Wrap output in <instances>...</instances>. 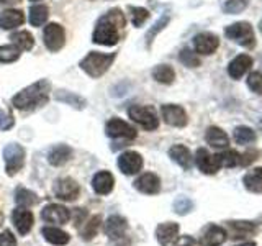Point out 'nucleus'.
Segmentation results:
<instances>
[{
	"mask_svg": "<svg viewBox=\"0 0 262 246\" xmlns=\"http://www.w3.org/2000/svg\"><path fill=\"white\" fill-rule=\"evenodd\" d=\"M259 28H260V31H262V20H260V23H259Z\"/></svg>",
	"mask_w": 262,
	"mask_h": 246,
	"instance_id": "864d4df0",
	"label": "nucleus"
},
{
	"mask_svg": "<svg viewBox=\"0 0 262 246\" xmlns=\"http://www.w3.org/2000/svg\"><path fill=\"white\" fill-rule=\"evenodd\" d=\"M12 223L21 236H27L31 232L33 223H35V217L27 207H16L12 212Z\"/></svg>",
	"mask_w": 262,
	"mask_h": 246,
	"instance_id": "4468645a",
	"label": "nucleus"
},
{
	"mask_svg": "<svg viewBox=\"0 0 262 246\" xmlns=\"http://www.w3.org/2000/svg\"><path fill=\"white\" fill-rule=\"evenodd\" d=\"M257 158V153L256 151H249L241 156V166H248V164H251L252 161H256Z\"/></svg>",
	"mask_w": 262,
	"mask_h": 246,
	"instance_id": "de8ad7c7",
	"label": "nucleus"
},
{
	"mask_svg": "<svg viewBox=\"0 0 262 246\" xmlns=\"http://www.w3.org/2000/svg\"><path fill=\"white\" fill-rule=\"evenodd\" d=\"M54 98L57 102H62V104L69 105V107H74V109H77V110H84L87 107V100L84 97L79 95V94L69 92V90H64V89L56 90Z\"/></svg>",
	"mask_w": 262,
	"mask_h": 246,
	"instance_id": "bb28decb",
	"label": "nucleus"
},
{
	"mask_svg": "<svg viewBox=\"0 0 262 246\" xmlns=\"http://www.w3.org/2000/svg\"><path fill=\"white\" fill-rule=\"evenodd\" d=\"M195 164L196 168H199L203 174L207 176H213L216 174L220 171V164H218V159H216V154H210L208 150H205V148H199L195 153Z\"/></svg>",
	"mask_w": 262,
	"mask_h": 246,
	"instance_id": "2eb2a0df",
	"label": "nucleus"
},
{
	"mask_svg": "<svg viewBox=\"0 0 262 246\" xmlns=\"http://www.w3.org/2000/svg\"><path fill=\"white\" fill-rule=\"evenodd\" d=\"M15 125V120L10 113L0 110V130H10Z\"/></svg>",
	"mask_w": 262,
	"mask_h": 246,
	"instance_id": "a18cd8bd",
	"label": "nucleus"
},
{
	"mask_svg": "<svg viewBox=\"0 0 262 246\" xmlns=\"http://www.w3.org/2000/svg\"><path fill=\"white\" fill-rule=\"evenodd\" d=\"M251 66H252V57L248 56V54H239V56H236L231 63H229L228 74L233 79H239L251 69Z\"/></svg>",
	"mask_w": 262,
	"mask_h": 246,
	"instance_id": "b1692460",
	"label": "nucleus"
},
{
	"mask_svg": "<svg viewBox=\"0 0 262 246\" xmlns=\"http://www.w3.org/2000/svg\"><path fill=\"white\" fill-rule=\"evenodd\" d=\"M220 168H236L241 164V154L236 150H225L223 153L216 154Z\"/></svg>",
	"mask_w": 262,
	"mask_h": 246,
	"instance_id": "473e14b6",
	"label": "nucleus"
},
{
	"mask_svg": "<svg viewBox=\"0 0 262 246\" xmlns=\"http://www.w3.org/2000/svg\"><path fill=\"white\" fill-rule=\"evenodd\" d=\"M133 186L138 192L144 195H156L161 192V179L154 172H144L135 180Z\"/></svg>",
	"mask_w": 262,
	"mask_h": 246,
	"instance_id": "f3484780",
	"label": "nucleus"
},
{
	"mask_svg": "<svg viewBox=\"0 0 262 246\" xmlns=\"http://www.w3.org/2000/svg\"><path fill=\"white\" fill-rule=\"evenodd\" d=\"M196 244V241L193 240L192 236H188V235H185V236H179L177 238V241L174 243V246H195Z\"/></svg>",
	"mask_w": 262,
	"mask_h": 246,
	"instance_id": "49530a36",
	"label": "nucleus"
},
{
	"mask_svg": "<svg viewBox=\"0 0 262 246\" xmlns=\"http://www.w3.org/2000/svg\"><path fill=\"white\" fill-rule=\"evenodd\" d=\"M179 59H180V63H182L184 66H187V68H199V66H200L199 56H196L193 51H190L188 48H184L182 51H180Z\"/></svg>",
	"mask_w": 262,
	"mask_h": 246,
	"instance_id": "ea45409f",
	"label": "nucleus"
},
{
	"mask_svg": "<svg viewBox=\"0 0 262 246\" xmlns=\"http://www.w3.org/2000/svg\"><path fill=\"white\" fill-rule=\"evenodd\" d=\"M228 240V232L220 225L208 223L202 230L199 244L200 246H221Z\"/></svg>",
	"mask_w": 262,
	"mask_h": 246,
	"instance_id": "9d476101",
	"label": "nucleus"
},
{
	"mask_svg": "<svg viewBox=\"0 0 262 246\" xmlns=\"http://www.w3.org/2000/svg\"><path fill=\"white\" fill-rule=\"evenodd\" d=\"M49 92H51V82L48 79H39L35 84L25 87L16 95H13L12 105L15 109L23 110V112L38 110L48 104Z\"/></svg>",
	"mask_w": 262,
	"mask_h": 246,
	"instance_id": "f03ea898",
	"label": "nucleus"
},
{
	"mask_svg": "<svg viewBox=\"0 0 262 246\" xmlns=\"http://www.w3.org/2000/svg\"><path fill=\"white\" fill-rule=\"evenodd\" d=\"M21 0H0V4H7V5H15V4H20Z\"/></svg>",
	"mask_w": 262,
	"mask_h": 246,
	"instance_id": "8fccbe9b",
	"label": "nucleus"
},
{
	"mask_svg": "<svg viewBox=\"0 0 262 246\" xmlns=\"http://www.w3.org/2000/svg\"><path fill=\"white\" fill-rule=\"evenodd\" d=\"M218 46H220V39L213 33L205 31L193 38V48L199 54H205V56L213 54L218 49Z\"/></svg>",
	"mask_w": 262,
	"mask_h": 246,
	"instance_id": "6ab92c4d",
	"label": "nucleus"
},
{
	"mask_svg": "<svg viewBox=\"0 0 262 246\" xmlns=\"http://www.w3.org/2000/svg\"><path fill=\"white\" fill-rule=\"evenodd\" d=\"M41 235H43V238L49 244H54V246H66L71 241L69 233L56 227H45L41 230Z\"/></svg>",
	"mask_w": 262,
	"mask_h": 246,
	"instance_id": "a878e982",
	"label": "nucleus"
},
{
	"mask_svg": "<svg viewBox=\"0 0 262 246\" xmlns=\"http://www.w3.org/2000/svg\"><path fill=\"white\" fill-rule=\"evenodd\" d=\"M180 227L179 223L174 221H166V223H161L156 228V240L161 246H174V243L179 238Z\"/></svg>",
	"mask_w": 262,
	"mask_h": 246,
	"instance_id": "a211bd4d",
	"label": "nucleus"
},
{
	"mask_svg": "<svg viewBox=\"0 0 262 246\" xmlns=\"http://www.w3.org/2000/svg\"><path fill=\"white\" fill-rule=\"evenodd\" d=\"M72 154H74V150L69 145H56L48 153V162L51 164V166L59 168V166H64V164L72 158Z\"/></svg>",
	"mask_w": 262,
	"mask_h": 246,
	"instance_id": "4be33fe9",
	"label": "nucleus"
},
{
	"mask_svg": "<svg viewBox=\"0 0 262 246\" xmlns=\"http://www.w3.org/2000/svg\"><path fill=\"white\" fill-rule=\"evenodd\" d=\"M143 164H144L143 156L136 151H125L118 158V169L126 176L138 174L143 169Z\"/></svg>",
	"mask_w": 262,
	"mask_h": 246,
	"instance_id": "f8f14e48",
	"label": "nucleus"
},
{
	"mask_svg": "<svg viewBox=\"0 0 262 246\" xmlns=\"http://www.w3.org/2000/svg\"><path fill=\"white\" fill-rule=\"evenodd\" d=\"M2 223H4V215H2V212H0V227H2Z\"/></svg>",
	"mask_w": 262,
	"mask_h": 246,
	"instance_id": "603ef678",
	"label": "nucleus"
},
{
	"mask_svg": "<svg viewBox=\"0 0 262 246\" xmlns=\"http://www.w3.org/2000/svg\"><path fill=\"white\" fill-rule=\"evenodd\" d=\"M237 246H256V243H254V241H246V243H241V244H237Z\"/></svg>",
	"mask_w": 262,
	"mask_h": 246,
	"instance_id": "3c124183",
	"label": "nucleus"
},
{
	"mask_svg": "<svg viewBox=\"0 0 262 246\" xmlns=\"http://www.w3.org/2000/svg\"><path fill=\"white\" fill-rule=\"evenodd\" d=\"M126 27V18L120 8L108 10L97 22L92 33V41L95 45L115 46L121 38V30Z\"/></svg>",
	"mask_w": 262,
	"mask_h": 246,
	"instance_id": "f257e3e1",
	"label": "nucleus"
},
{
	"mask_svg": "<svg viewBox=\"0 0 262 246\" xmlns=\"http://www.w3.org/2000/svg\"><path fill=\"white\" fill-rule=\"evenodd\" d=\"M126 230H128V221L121 215H112L105 221V235L110 240H120V238L125 236Z\"/></svg>",
	"mask_w": 262,
	"mask_h": 246,
	"instance_id": "aec40b11",
	"label": "nucleus"
},
{
	"mask_svg": "<svg viewBox=\"0 0 262 246\" xmlns=\"http://www.w3.org/2000/svg\"><path fill=\"white\" fill-rule=\"evenodd\" d=\"M246 191L252 194H262V168H254L248 171L243 177Z\"/></svg>",
	"mask_w": 262,
	"mask_h": 246,
	"instance_id": "c85d7f7f",
	"label": "nucleus"
},
{
	"mask_svg": "<svg viewBox=\"0 0 262 246\" xmlns=\"http://www.w3.org/2000/svg\"><path fill=\"white\" fill-rule=\"evenodd\" d=\"M169 158L185 171H188L192 168V162H193L192 153L184 145H174V146H172L169 150Z\"/></svg>",
	"mask_w": 262,
	"mask_h": 246,
	"instance_id": "5701e85b",
	"label": "nucleus"
},
{
	"mask_svg": "<svg viewBox=\"0 0 262 246\" xmlns=\"http://www.w3.org/2000/svg\"><path fill=\"white\" fill-rule=\"evenodd\" d=\"M0 246H16V238L10 230H4L0 233Z\"/></svg>",
	"mask_w": 262,
	"mask_h": 246,
	"instance_id": "c03bdc74",
	"label": "nucleus"
},
{
	"mask_svg": "<svg viewBox=\"0 0 262 246\" xmlns=\"http://www.w3.org/2000/svg\"><path fill=\"white\" fill-rule=\"evenodd\" d=\"M115 187V177L108 171H98L92 179V189L98 195H108Z\"/></svg>",
	"mask_w": 262,
	"mask_h": 246,
	"instance_id": "412c9836",
	"label": "nucleus"
},
{
	"mask_svg": "<svg viewBox=\"0 0 262 246\" xmlns=\"http://www.w3.org/2000/svg\"><path fill=\"white\" fill-rule=\"evenodd\" d=\"M105 133L108 138L113 139H135L138 136V131L118 117H113L106 121L105 125Z\"/></svg>",
	"mask_w": 262,
	"mask_h": 246,
	"instance_id": "0eeeda50",
	"label": "nucleus"
},
{
	"mask_svg": "<svg viewBox=\"0 0 262 246\" xmlns=\"http://www.w3.org/2000/svg\"><path fill=\"white\" fill-rule=\"evenodd\" d=\"M169 20H170V18H169V15H162L161 18H159L158 22H156V23L152 25V28L146 33V38H144V39H146V48H151V45H152L154 38L158 36V33H161L164 28L167 27Z\"/></svg>",
	"mask_w": 262,
	"mask_h": 246,
	"instance_id": "4c0bfd02",
	"label": "nucleus"
},
{
	"mask_svg": "<svg viewBox=\"0 0 262 246\" xmlns=\"http://www.w3.org/2000/svg\"><path fill=\"white\" fill-rule=\"evenodd\" d=\"M21 56V49L15 45H4L0 46V63H15Z\"/></svg>",
	"mask_w": 262,
	"mask_h": 246,
	"instance_id": "e433bc0d",
	"label": "nucleus"
},
{
	"mask_svg": "<svg viewBox=\"0 0 262 246\" xmlns=\"http://www.w3.org/2000/svg\"><path fill=\"white\" fill-rule=\"evenodd\" d=\"M84 223H85L84 228H80V236H82V240L90 241L98 235V232H100L102 217L100 215H94V217H90L87 221H84Z\"/></svg>",
	"mask_w": 262,
	"mask_h": 246,
	"instance_id": "7c9ffc66",
	"label": "nucleus"
},
{
	"mask_svg": "<svg viewBox=\"0 0 262 246\" xmlns=\"http://www.w3.org/2000/svg\"><path fill=\"white\" fill-rule=\"evenodd\" d=\"M25 156H27V151H25V148L18 143H8L4 148L7 176L13 177L16 172L21 171V168L25 166Z\"/></svg>",
	"mask_w": 262,
	"mask_h": 246,
	"instance_id": "39448f33",
	"label": "nucleus"
},
{
	"mask_svg": "<svg viewBox=\"0 0 262 246\" xmlns=\"http://www.w3.org/2000/svg\"><path fill=\"white\" fill-rule=\"evenodd\" d=\"M205 141H207L211 148L216 150H226L229 145V138L223 130L218 127H210L205 133Z\"/></svg>",
	"mask_w": 262,
	"mask_h": 246,
	"instance_id": "cd10ccee",
	"label": "nucleus"
},
{
	"mask_svg": "<svg viewBox=\"0 0 262 246\" xmlns=\"http://www.w3.org/2000/svg\"><path fill=\"white\" fill-rule=\"evenodd\" d=\"M15 202L18 207H33V205H36L39 203V197L30 191V189L27 187H16V191H15Z\"/></svg>",
	"mask_w": 262,
	"mask_h": 246,
	"instance_id": "c756f323",
	"label": "nucleus"
},
{
	"mask_svg": "<svg viewBox=\"0 0 262 246\" xmlns=\"http://www.w3.org/2000/svg\"><path fill=\"white\" fill-rule=\"evenodd\" d=\"M31 2H39V0H31Z\"/></svg>",
	"mask_w": 262,
	"mask_h": 246,
	"instance_id": "5fc2aeb1",
	"label": "nucleus"
},
{
	"mask_svg": "<svg viewBox=\"0 0 262 246\" xmlns=\"http://www.w3.org/2000/svg\"><path fill=\"white\" fill-rule=\"evenodd\" d=\"M45 45L51 53L61 51L66 45V31L59 23H48L43 31Z\"/></svg>",
	"mask_w": 262,
	"mask_h": 246,
	"instance_id": "1a4fd4ad",
	"label": "nucleus"
},
{
	"mask_svg": "<svg viewBox=\"0 0 262 246\" xmlns=\"http://www.w3.org/2000/svg\"><path fill=\"white\" fill-rule=\"evenodd\" d=\"M25 22V15L21 10L16 8H8L0 13V28L2 30H13L16 27H21Z\"/></svg>",
	"mask_w": 262,
	"mask_h": 246,
	"instance_id": "393cba45",
	"label": "nucleus"
},
{
	"mask_svg": "<svg viewBox=\"0 0 262 246\" xmlns=\"http://www.w3.org/2000/svg\"><path fill=\"white\" fill-rule=\"evenodd\" d=\"M41 218H43L46 223L66 225L71 220V212H69V209H66L64 205L49 203L41 210Z\"/></svg>",
	"mask_w": 262,
	"mask_h": 246,
	"instance_id": "ddd939ff",
	"label": "nucleus"
},
{
	"mask_svg": "<svg viewBox=\"0 0 262 246\" xmlns=\"http://www.w3.org/2000/svg\"><path fill=\"white\" fill-rule=\"evenodd\" d=\"M117 53H110V54H103V53H97V51H90L84 59L80 61V69L84 71L87 76L90 77H100L110 69V66L113 64Z\"/></svg>",
	"mask_w": 262,
	"mask_h": 246,
	"instance_id": "7ed1b4c3",
	"label": "nucleus"
},
{
	"mask_svg": "<svg viewBox=\"0 0 262 246\" xmlns=\"http://www.w3.org/2000/svg\"><path fill=\"white\" fill-rule=\"evenodd\" d=\"M228 230H229V238L231 240H244V238H249L252 235L257 233V225L254 221H246V220H231L226 221Z\"/></svg>",
	"mask_w": 262,
	"mask_h": 246,
	"instance_id": "dca6fc26",
	"label": "nucleus"
},
{
	"mask_svg": "<svg viewBox=\"0 0 262 246\" xmlns=\"http://www.w3.org/2000/svg\"><path fill=\"white\" fill-rule=\"evenodd\" d=\"M49 10L46 5H33L30 8V23L33 27H43L48 22Z\"/></svg>",
	"mask_w": 262,
	"mask_h": 246,
	"instance_id": "72a5a7b5",
	"label": "nucleus"
},
{
	"mask_svg": "<svg viewBox=\"0 0 262 246\" xmlns=\"http://www.w3.org/2000/svg\"><path fill=\"white\" fill-rule=\"evenodd\" d=\"M193 210V202L188 199V197H179L174 202V212L179 213V215H187L188 212Z\"/></svg>",
	"mask_w": 262,
	"mask_h": 246,
	"instance_id": "a19ab883",
	"label": "nucleus"
},
{
	"mask_svg": "<svg viewBox=\"0 0 262 246\" xmlns=\"http://www.w3.org/2000/svg\"><path fill=\"white\" fill-rule=\"evenodd\" d=\"M128 115L135 123H138L139 127L147 131L158 130V127H159V118H158V115H156L152 107L133 105L128 109Z\"/></svg>",
	"mask_w": 262,
	"mask_h": 246,
	"instance_id": "423d86ee",
	"label": "nucleus"
},
{
	"mask_svg": "<svg viewBox=\"0 0 262 246\" xmlns=\"http://www.w3.org/2000/svg\"><path fill=\"white\" fill-rule=\"evenodd\" d=\"M225 35L236 41L237 45H241L248 49H252L256 46V36H254V30L248 22H237L229 25V27L225 30Z\"/></svg>",
	"mask_w": 262,
	"mask_h": 246,
	"instance_id": "20e7f679",
	"label": "nucleus"
},
{
	"mask_svg": "<svg viewBox=\"0 0 262 246\" xmlns=\"http://www.w3.org/2000/svg\"><path fill=\"white\" fill-rule=\"evenodd\" d=\"M233 138L237 145L248 146L256 141V133H254V130H251L249 127H237L233 133Z\"/></svg>",
	"mask_w": 262,
	"mask_h": 246,
	"instance_id": "c9c22d12",
	"label": "nucleus"
},
{
	"mask_svg": "<svg viewBox=\"0 0 262 246\" xmlns=\"http://www.w3.org/2000/svg\"><path fill=\"white\" fill-rule=\"evenodd\" d=\"M74 212L77 213L76 218H74V223H76V227H80V223H84V220L87 218V213H85L84 209H76Z\"/></svg>",
	"mask_w": 262,
	"mask_h": 246,
	"instance_id": "09e8293b",
	"label": "nucleus"
},
{
	"mask_svg": "<svg viewBox=\"0 0 262 246\" xmlns=\"http://www.w3.org/2000/svg\"><path fill=\"white\" fill-rule=\"evenodd\" d=\"M161 113H162L164 121H166L167 125L176 127V128L187 127V123H188L187 112L180 105H174V104L162 105L161 107Z\"/></svg>",
	"mask_w": 262,
	"mask_h": 246,
	"instance_id": "9b49d317",
	"label": "nucleus"
},
{
	"mask_svg": "<svg viewBox=\"0 0 262 246\" xmlns=\"http://www.w3.org/2000/svg\"><path fill=\"white\" fill-rule=\"evenodd\" d=\"M53 192L59 200L62 202H74L79 199L80 187L74 179L71 177H62L57 179L53 186Z\"/></svg>",
	"mask_w": 262,
	"mask_h": 246,
	"instance_id": "6e6552de",
	"label": "nucleus"
},
{
	"mask_svg": "<svg viewBox=\"0 0 262 246\" xmlns=\"http://www.w3.org/2000/svg\"><path fill=\"white\" fill-rule=\"evenodd\" d=\"M10 39L13 41L15 46H18L21 51H30V49L33 48V45H35V38L31 36L30 31H15L13 35L10 36Z\"/></svg>",
	"mask_w": 262,
	"mask_h": 246,
	"instance_id": "f704fd0d",
	"label": "nucleus"
},
{
	"mask_svg": "<svg viewBox=\"0 0 262 246\" xmlns=\"http://www.w3.org/2000/svg\"><path fill=\"white\" fill-rule=\"evenodd\" d=\"M248 7V0H228L223 5V10L226 13H239Z\"/></svg>",
	"mask_w": 262,
	"mask_h": 246,
	"instance_id": "37998d69",
	"label": "nucleus"
},
{
	"mask_svg": "<svg viewBox=\"0 0 262 246\" xmlns=\"http://www.w3.org/2000/svg\"><path fill=\"white\" fill-rule=\"evenodd\" d=\"M152 79L156 82H159V84H172L176 79V71L170 68V66L167 64H159V66H156V68L152 69Z\"/></svg>",
	"mask_w": 262,
	"mask_h": 246,
	"instance_id": "2f4dec72",
	"label": "nucleus"
},
{
	"mask_svg": "<svg viewBox=\"0 0 262 246\" xmlns=\"http://www.w3.org/2000/svg\"><path fill=\"white\" fill-rule=\"evenodd\" d=\"M248 87L256 94H262V72H251L248 76Z\"/></svg>",
	"mask_w": 262,
	"mask_h": 246,
	"instance_id": "79ce46f5",
	"label": "nucleus"
},
{
	"mask_svg": "<svg viewBox=\"0 0 262 246\" xmlns=\"http://www.w3.org/2000/svg\"><path fill=\"white\" fill-rule=\"evenodd\" d=\"M128 12H129V16H131V23H133L135 27H138V28L141 27V25H144V22L149 18V12H147L146 8H143V7L129 5Z\"/></svg>",
	"mask_w": 262,
	"mask_h": 246,
	"instance_id": "58836bf2",
	"label": "nucleus"
}]
</instances>
